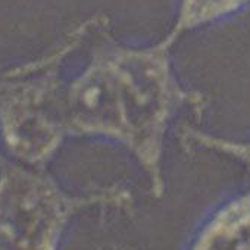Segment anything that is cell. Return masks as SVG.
Wrapping results in <instances>:
<instances>
[{
    "label": "cell",
    "instance_id": "cell-6",
    "mask_svg": "<svg viewBox=\"0 0 250 250\" xmlns=\"http://www.w3.org/2000/svg\"><path fill=\"white\" fill-rule=\"evenodd\" d=\"M183 143L187 146H194L202 150L212 152L215 155L225 156L238 165H241L247 172H250V139H232L213 136L200 130H196L188 125H184L181 131Z\"/></svg>",
    "mask_w": 250,
    "mask_h": 250
},
{
    "label": "cell",
    "instance_id": "cell-1",
    "mask_svg": "<svg viewBox=\"0 0 250 250\" xmlns=\"http://www.w3.org/2000/svg\"><path fill=\"white\" fill-rule=\"evenodd\" d=\"M169 34L149 46L107 42L66 84L68 134L122 147L149 178L156 197L165 191L164 156L181 110L203 109V99L177 78Z\"/></svg>",
    "mask_w": 250,
    "mask_h": 250
},
{
    "label": "cell",
    "instance_id": "cell-7",
    "mask_svg": "<svg viewBox=\"0 0 250 250\" xmlns=\"http://www.w3.org/2000/svg\"><path fill=\"white\" fill-rule=\"evenodd\" d=\"M0 250H22V249H18V247H14L11 244H6L3 241H0Z\"/></svg>",
    "mask_w": 250,
    "mask_h": 250
},
{
    "label": "cell",
    "instance_id": "cell-5",
    "mask_svg": "<svg viewBox=\"0 0 250 250\" xmlns=\"http://www.w3.org/2000/svg\"><path fill=\"white\" fill-rule=\"evenodd\" d=\"M250 6V0H178L177 17L169 36L175 40L191 30L221 22Z\"/></svg>",
    "mask_w": 250,
    "mask_h": 250
},
{
    "label": "cell",
    "instance_id": "cell-2",
    "mask_svg": "<svg viewBox=\"0 0 250 250\" xmlns=\"http://www.w3.org/2000/svg\"><path fill=\"white\" fill-rule=\"evenodd\" d=\"M131 200L121 186L71 194L43 168L0 159V241L22 250H59L71 221L96 206Z\"/></svg>",
    "mask_w": 250,
    "mask_h": 250
},
{
    "label": "cell",
    "instance_id": "cell-4",
    "mask_svg": "<svg viewBox=\"0 0 250 250\" xmlns=\"http://www.w3.org/2000/svg\"><path fill=\"white\" fill-rule=\"evenodd\" d=\"M187 250H250V188L213 208L196 229Z\"/></svg>",
    "mask_w": 250,
    "mask_h": 250
},
{
    "label": "cell",
    "instance_id": "cell-3",
    "mask_svg": "<svg viewBox=\"0 0 250 250\" xmlns=\"http://www.w3.org/2000/svg\"><path fill=\"white\" fill-rule=\"evenodd\" d=\"M65 91L55 69L0 81V137L12 161L44 169L69 136Z\"/></svg>",
    "mask_w": 250,
    "mask_h": 250
}]
</instances>
